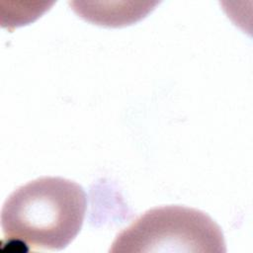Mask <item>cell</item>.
<instances>
[{"instance_id": "7a4b0ae2", "label": "cell", "mask_w": 253, "mask_h": 253, "mask_svg": "<svg viewBox=\"0 0 253 253\" xmlns=\"http://www.w3.org/2000/svg\"><path fill=\"white\" fill-rule=\"evenodd\" d=\"M109 252L224 253L219 225L205 211L185 206L155 207L117 234Z\"/></svg>"}, {"instance_id": "6da1fadb", "label": "cell", "mask_w": 253, "mask_h": 253, "mask_svg": "<svg viewBox=\"0 0 253 253\" xmlns=\"http://www.w3.org/2000/svg\"><path fill=\"white\" fill-rule=\"evenodd\" d=\"M87 208L86 193L75 181L43 176L14 190L1 210L8 243L30 250L64 249L79 233Z\"/></svg>"}]
</instances>
